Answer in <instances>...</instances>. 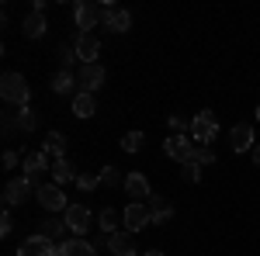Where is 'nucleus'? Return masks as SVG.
<instances>
[{
	"label": "nucleus",
	"instance_id": "f257e3e1",
	"mask_svg": "<svg viewBox=\"0 0 260 256\" xmlns=\"http://www.w3.org/2000/svg\"><path fill=\"white\" fill-rule=\"evenodd\" d=\"M0 97L21 111V107L31 104V87H28V80L21 77V73H4L0 77Z\"/></svg>",
	"mask_w": 260,
	"mask_h": 256
},
{
	"label": "nucleus",
	"instance_id": "f03ea898",
	"mask_svg": "<svg viewBox=\"0 0 260 256\" xmlns=\"http://www.w3.org/2000/svg\"><path fill=\"white\" fill-rule=\"evenodd\" d=\"M73 21H77L80 35H94V28L104 24V7L101 4H90V0H80L73 7Z\"/></svg>",
	"mask_w": 260,
	"mask_h": 256
},
{
	"label": "nucleus",
	"instance_id": "7ed1b4c3",
	"mask_svg": "<svg viewBox=\"0 0 260 256\" xmlns=\"http://www.w3.org/2000/svg\"><path fill=\"white\" fill-rule=\"evenodd\" d=\"M219 135V118H215V111H198L194 118H191V138L198 142V145H212Z\"/></svg>",
	"mask_w": 260,
	"mask_h": 256
},
{
	"label": "nucleus",
	"instance_id": "20e7f679",
	"mask_svg": "<svg viewBox=\"0 0 260 256\" xmlns=\"http://www.w3.org/2000/svg\"><path fill=\"white\" fill-rule=\"evenodd\" d=\"M194 149H198V142L187 138V135H167L163 138V153H167L170 159H177L180 166L194 159Z\"/></svg>",
	"mask_w": 260,
	"mask_h": 256
},
{
	"label": "nucleus",
	"instance_id": "39448f33",
	"mask_svg": "<svg viewBox=\"0 0 260 256\" xmlns=\"http://www.w3.org/2000/svg\"><path fill=\"white\" fill-rule=\"evenodd\" d=\"M62 222H66L70 236L83 239V236H87V229L94 225V215H90V208H83V204H70V208L62 211Z\"/></svg>",
	"mask_w": 260,
	"mask_h": 256
},
{
	"label": "nucleus",
	"instance_id": "423d86ee",
	"mask_svg": "<svg viewBox=\"0 0 260 256\" xmlns=\"http://www.w3.org/2000/svg\"><path fill=\"white\" fill-rule=\"evenodd\" d=\"M31 194H39V187H35L28 177L7 180V187H4V208H18V204H24Z\"/></svg>",
	"mask_w": 260,
	"mask_h": 256
},
{
	"label": "nucleus",
	"instance_id": "0eeeda50",
	"mask_svg": "<svg viewBox=\"0 0 260 256\" xmlns=\"http://www.w3.org/2000/svg\"><path fill=\"white\" fill-rule=\"evenodd\" d=\"M18 256H59V246H56V239L35 232L18 246Z\"/></svg>",
	"mask_w": 260,
	"mask_h": 256
},
{
	"label": "nucleus",
	"instance_id": "6e6552de",
	"mask_svg": "<svg viewBox=\"0 0 260 256\" xmlns=\"http://www.w3.org/2000/svg\"><path fill=\"white\" fill-rule=\"evenodd\" d=\"M35 201H39L42 208L52 215V211H66L70 208V197L62 194V187L59 184H42L39 187V194H35Z\"/></svg>",
	"mask_w": 260,
	"mask_h": 256
},
{
	"label": "nucleus",
	"instance_id": "1a4fd4ad",
	"mask_svg": "<svg viewBox=\"0 0 260 256\" xmlns=\"http://www.w3.org/2000/svg\"><path fill=\"white\" fill-rule=\"evenodd\" d=\"M149 222H153L149 204H142V201H128V208L121 211V225H125L128 232H139V229H146Z\"/></svg>",
	"mask_w": 260,
	"mask_h": 256
},
{
	"label": "nucleus",
	"instance_id": "9d476101",
	"mask_svg": "<svg viewBox=\"0 0 260 256\" xmlns=\"http://www.w3.org/2000/svg\"><path fill=\"white\" fill-rule=\"evenodd\" d=\"M104 66L101 62H90V66H80V73H77V83H80V94H98L101 87H104Z\"/></svg>",
	"mask_w": 260,
	"mask_h": 256
},
{
	"label": "nucleus",
	"instance_id": "9b49d317",
	"mask_svg": "<svg viewBox=\"0 0 260 256\" xmlns=\"http://www.w3.org/2000/svg\"><path fill=\"white\" fill-rule=\"evenodd\" d=\"M21 166H24V177L31 180L35 187H42V184H39V177L45 173V170H52V159L45 156V153H28V156L21 159Z\"/></svg>",
	"mask_w": 260,
	"mask_h": 256
},
{
	"label": "nucleus",
	"instance_id": "f8f14e48",
	"mask_svg": "<svg viewBox=\"0 0 260 256\" xmlns=\"http://www.w3.org/2000/svg\"><path fill=\"white\" fill-rule=\"evenodd\" d=\"M104 28L115 31V35H121V31L132 28V14H128L125 7H111V4H104Z\"/></svg>",
	"mask_w": 260,
	"mask_h": 256
},
{
	"label": "nucleus",
	"instance_id": "ddd939ff",
	"mask_svg": "<svg viewBox=\"0 0 260 256\" xmlns=\"http://www.w3.org/2000/svg\"><path fill=\"white\" fill-rule=\"evenodd\" d=\"M73 49H77V59H80L83 66L98 62V56H101V42H98V35H77V39H73Z\"/></svg>",
	"mask_w": 260,
	"mask_h": 256
},
{
	"label": "nucleus",
	"instance_id": "4468645a",
	"mask_svg": "<svg viewBox=\"0 0 260 256\" xmlns=\"http://www.w3.org/2000/svg\"><path fill=\"white\" fill-rule=\"evenodd\" d=\"M108 253L111 256H136V242H132V232L128 229H118L108 236Z\"/></svg>",
	"mask_w": 260,
	"mask_h": 256
},
{
	"label": "nucleus",
	"instance_id": "2eb2a0df",
	"mask_svg": "<svg viewBox=\"0 0 260 256\" xmlns=\"http://www.w3.org/2000/svg\"><path fill=\"white\" fill-rule=\"evenodd\" d=\"M49 90H52V94H59V97H70V94L77 97V94H80V83H77V77H73L70 69H59L56 77L49 80Z\"/></svg>",
	"mask_w": 260,
	"mask_h": 256
},
{
	"label": "nucleus",
	"instance_id": "dca6fc26",
	"mask_svg": "<svg viewBox=\"0 0 260 256\" xmlns=\"http://www.w3.org/2000/svg\"><path fill=\"white\" fill-rule=\"evenodd\" d=\"M45 28H49V21H45V14H42V11H28V14H24V21H21V35H24V39H42V35H45Z\"/></svg>",
	"mask_w": 260,
	"mask_h": 256
},
{
	"label": "nucleus",
	"instance_id": "f3484780",
	"mask_svg": "<svg viewBox=\"0 0 260 256\" xmlns=\"http://www.w3.org/2000/svg\"><path fill=\"white\" fill-rule=\"evenodd\" d=\"M229 145H233V153H253V125H233Z\"/></svg>",
	"mask_w": 260,
	"mask_h": 256
},
{
	"label": "nucleus",
	"instance_id": "a211bd4d",
	"mask_svg": "<svg viewBox=\"0 0 260 256\" xmlns=\"http://www.w3.org/2000/svg\"><path fill=\"white\" fill-rule=\"evenodd\" d=\"M59 256H98V249H94L90 239L70 236V239H62V242H59Z\"/></svg>",
	"mask_w": 260,
	"mask_h": 256
},
{
	"label": "nucleus",
	"instance_id": "6ab92c4d",
	"mask_svg": "<svg viewBox=\"0 0 260 256\" xmlns=\"http://www.w3.org/2000/svg\"><path fill=\"white\" fill-rule=\"evenodd\" d=\"M125 191H128V197H132V201H149V197H153L149 180L142 177V173H128V177H125Z\"/></svg>",
	"mask_w": 260,
	"mask_h": 256
},
{
	"label": "nucleus",
	"instance_id": "aec40b11",
	"mask_svg": "<svg viewBox=\"0 0 260 256\" xmlns=\"http://www.w3.org/2000/svg\"><path fill=\"white\" fill-rule=\"evenodd\" d=\"M42 153L49 159H62L66 156V135H62V132H49L45 142H42Z\"/></svg>",
	"mask_w": 260,
	"mask_h": 256
},
{
	"label": "nucleus",
	"instance_id": "412c9836",
	"mask_svg": "<svg viewBox=\"0 0 260 256\" xmlns=\"http://www.w3.org/2000/svg\"><path fill=\"white\" fill-rule=\"evenodd\" d=\"M149 215H153L156 225H167V222L174 218V204H167L160 194H153V197H149Z\"/></svg>",
	"mask_w": 260,
	"mask_h": 256
},
{
	"label": "nucleus",
	"instance_id": "4be33fe9",
	"mask_svg": "<svg viewBox=\"0 0 260 256\" xmlns=\"http://www.w3.org/2000/svg\"><path fill=\"white\" fill-rule=\"evenodd\" d=\"M70 180H77V170H73V163L62 156V159H52V184H70Z\"/></svg>",
	"mask_w": 260,
	"mask_h": 256
},
{
	"label": "nucleus",
	"instance_id": "5701e85b",
	"mask_svg": "<svg viewBox=\"0 0 260 256\" xmlns=\"http://www.w3.org/2000/svg\"><path fill=\"white\" fill-rule=\"evenodd\" d=\"M94 111H98L94 94H77V97H73V115H77V118H90Z\"/></svg>",
	"mask_w": 260,
	"mask_h": 256
},
{
	"label": "nucleus",
	"instance_id": "b1692460",
	"mask_svg": "<svg viewBox=\"0 0 260 256\" xmlns=\"http://www.w3.org/2000/svg\"><path fill=\"white\" fill-rule=\"evenodd\" d=\"M39 232H42V236H49V239H62L70 229H66L62 218H45V222H39Z\"/></svg>",
	"mask_w": 260,
	"mask_h": 256
},
{
	"label": "nucleus",
	"instance_id": "393cba45",
	"mask_svg": "<svg viewBox=\"0 0 260 256\" xmlns=\"http://www.w3.org/2000/svg\"><path fill=\"white\" fill-rule=\"evenodd\" d=\"M98 225H101V236H111V232H118V211H115V208H101Z\"/></svg>",
	"mask_w": 260,
	"mask_h": 256
},
{
	"label": "nucleus",
	"instance_id": "a878e982",
	"mask_svg": "<svg viewBox=\"0 0 260 256\" xmlns=\"http://www.w3.org/2000/svg\"><path fill=\"white\" fill-rule=\"evenodd\" d=\"M14 121H18V128H21V132H35V128H39V115H35L31 107H21Z\"/></svg>",
	"mask_w": 260,
	"mask_h": 256
},
{
	"label": "nucleus",
	"instance_id": "bb28decb",
	"mask_svg": "<svg viewBox=\"0 0 260 256\" xmlns=\"http://www.w3.org/2000/svg\"><path fill=\"white\" fill-rule=\"evenodd\" d=\"M170 135H191V121L184 118V115H170Z\"/></svg>",
	"mask_w": 260,
	"mask_h": 256
},
{
	"label": "nucleus",
	"instance_id": "cd10ccee",
	"mask_svg": "<svg viewBox=\"0 0 260 256\" xmlns=\"http://www.w3.org/2000/svg\"><path fill=\"white\" fill-rule=\"evenodd\" d=\"M180 180H184V184H198L201 180V163H194V159L184 163V166H180Z\"/></svg>",
	"mask_w": 260,
	"mask_h": 256
},
{
	"label": "nucleus",
	"instance_id": "c85d7f7f",
	"mask_svg": "<svg viewBox=\"0 0 260 256\" xmlns=\"http://www.w3.org/2000/svg\"><path fill=\"white\" fill-rule=\"evenodd\" d=\"M101 184H108V187H118V184H125V177H121L118 170H115V166H108V163H104V166H101Z\"/></svg>",
	"mask_w": 260,
	"mask_h": 256
},
{
	"label": "nucleus",
	"instance_id": "c756f323",
	"mask_svg": "<svg viewBox=\"0 0 260 256\" xmlns=\"http://www.w3.org/2000/svg\"><path fill=\"white\" fill-rule=\"evenodd\" d=\"M142 142H146V135H142V132H128V135L121 138V149H125V153H139Z\"/></svg>",
	"mask_w": 260,
	"mask_h": 256
},
{
	"label": "nucleus",
	"instance_id": "7c9ffc66",
	"mask_svg": "<svg viewBox=\"0 0 260 256\" xmlns=\"http://www.w3.org/2000/svg\"><path fill=\"white\" fill-rule=\"evenodd\" d=\"M77 62V49H73V42L70 45H59V69H70Z\"/></svg>",
	"mask_w": 260,
	"mask_h": 256
},
{
	"label": "nucleus",
	"instance_id": "2f4dec72",
	"mask_svg": "<svg viewBox=\"0 0 260 256\" xmlns=\"http://www.w3.org/2000/svg\"><path fill=\"white\" fill-rule=\"evenodd\" d=\"M194 163L212 166V163H215V149H212V145H198V149H194Z\"/></svg>",
	"mask_w": 260,
	"mask_h": 256
},
{
	"label": "nucleus",
	"instance_id": "473e14b6",
	"mask_svg": "<svg viewBox=\"0 0 260 256\" xmlns=\"http://www.w3.org/2000/svg\"><path fill=\"white\" fill-rule=\"evenodd\" d=\"M98 184H101L98 173H77V187H80V191H87V194H90Z\"/></svg>",
	"mask_w": 260,
	"mask_h": 256
},
{
	"label": "nucleus",
	"instance_id": "72a5a7b5",
	"mask_svg": "<svg viewBox=\"0 0 260 256\" xmlns=\"http://www.w3.org/2000/svg\"><path fill=\"white\" fill-rule=\"evenodd\" d=\"M14 232V218H11V208H4V215H0V236H11Z\"/></svg>",
	"mask_w": 260,
	"mask_h": 256
},
{
	"label": "nucleus",
	"instance_id": "f704fd0d",
	"mask_svg": "<svg viewBox=\"0 0 260 256\" xmlns=\"http://www.w3.org/2000/svg\"><path fill=\"white\" fill-rule=\"evenodd\" d=\"M18 153H14V149H7V153H4V170H14V166H18Z\"/></svg>",
	"mask_w": 260,
	"mask_h": 256
},
{
	"label": "nucleus",
	"instance_id": "c9c22d12",
	"mask_svg": "<svg viewBox=\"0 0 260 256\" xmlns=\"http://www.w3.org/2000/svg\"><path fill=\"white\" fill-rule=\"evenodd\" d=\"M142 256H167V253H163V249H146Z\"/></svg>",
	"mask_w": 260,
	"mask_h": 256
},
{
	"label": "nucleus",
	"instance_id": "e433bc0d",
	"mask_svg": "<svg viewBox=\"0 0 260 256\" xmlns=\"http://www.w3.org/2000/svg\"><path fill=\"white\" fill-rule=\"evenodd\" d=\"M253 163L260 166V145H253Z\"/></svg>",
	"mask_w": 260,
	"mask_h": 256
},
{
	"label": "nucleus",
	"instance_id": "4c0bfd02",
	"mask_svg": "<svg viewBox=\"0 0 260 256\" xmlns=\"http://www.w3.org/2000/svg\"><path fill=\"white\" fill-rule=\"evenodd\" d=\"M253 118H257V121H260V107H257V111H253Z\"/></svg>",
	"mask_w": 260,
	"mask_h": 256
}]
</instances>
